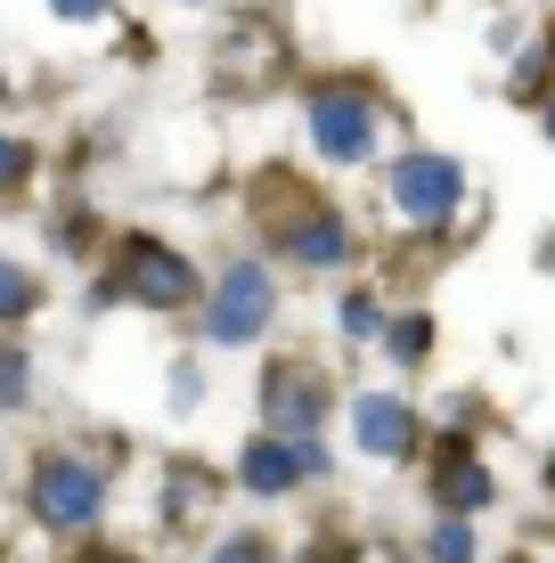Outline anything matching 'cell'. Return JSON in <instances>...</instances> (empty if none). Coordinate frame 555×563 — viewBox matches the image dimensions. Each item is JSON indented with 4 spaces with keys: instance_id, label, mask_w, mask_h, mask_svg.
I'll return each instance as SVG.
<instances>
[{
    "instance_id": "26",
    "label": "cell",
    "mask_w": 555,
    "mask_h": 563,
    "mask_svg": "<svg viewBox=\"0 0 555 563\" xmlns=\"http://www.w3.org/2000/svg\"><path fill=\"white\" fill-rule=\"evenodd\" d=\"M499 563H531V555H499Z\"/></svg>"
},
{
    "instance_id": "8",
    "label": "cell",
    "mask_w": 555,
    "mask_h": 563,
    "mask_svg": "<svg viewBox=\"0 0 555 563\" xmlns=\"http://www.w3.org/2000/svg\"><path fill=\"white\" fill-rule=\"evenodd\" d=\"M352 441L376 465H409V457H425V417L409 409V393H359L352 400Z\"/></svg>"
},
{
    "instance_id": "20",
    "label": "cell",
    "mask_w": 555,
    "mask_h": 563,
    "mask_svg": "<svg viewBox=\"0 0 555 563\" xmlns=\"http://www.w3.org/2000/svg\"><path fill=\"white\" fill-rule=\"evenodd\" d=\"M197 400H204V367L180 360V367H171V409H197Z\"/></svg>"
},
{
    "instance_id": "6",
    "label": "cell",
    "mask_w": 555,
    "mask_h": 563,
    "mask_svg": "<svg viewBox=\"0 0 555 563\" xmlns=\"http://www.w3.org/2000/svg\"><path fill=\"white\" fill-rule=\"evenodd\" d=\"M385 205H392V221H409V229H442V221H457V205H466V164L442 155V147H409L385 172Z\"/></svg>"
},
{
    "instance_id": "5",
    "label": "cell",
    "mask_w": 555,
    "mask_h": 563,
    "mask_svg": "<svg viewBox=\"0 0 555 563\" xmlns=\"http://www.w3.org/2000/svg\"><path fill=\"white\" fill-rule=\"evenodd\" d=\"M278 327V278L270 262H229L213 286H204V343L213 352H237V343H262Z\"/></svg>"
},
{
    "instance_id": "4",
    "label": "cell",
    "mask_w": 555,
    "mask_h": 563,
    "mask_svg": "<svg viewBox=\"0 0 555 563\" xmlns=\"http://www.w3.org/2000/svg\"><path fill=\"white\" fill-rule=\"evenodd\" d=\"M107 295H123L140 310H188V302H204V269L164 238H123L107 262Z\"/></svg>"
},
{
    "instance_id": "12",
    "label": "cell",
    "mask_w": 555,
    "mask_h": 563,
    "mask_svg": "<svg viewBox=\"0 0 555 563\" xmlns=\"http://www.w3.org/2000/svg\"><path fill=\"white\" fill-rule=\"evenodd\" d=\"M385 352L400 367H425L433 360V310H400V319H385Z\"/></svg>"
},
{
    "instance_id": "1",
    "label": "cell",
    "mask_w": 555,
    "mask_h": 563,
    "mask_svg": "<svg viewBox=\"0 0 555 563\" xmlns=\"http://www.w3.org/2000/svg\"><path fill=\"white\" fill-rule=\"evenodd\" d=\"M262 221H270V245L278 262L295 269H343L352 262V221H343V205H319L302 180H286V172H262Z\"/></svg>"
},
{
    "instance_id": "25",
    "label": "cell",
    "mask_w": 555,
    "mask_h": 563,
    "mask_svg": "<svg viewBox=\"0 0 555 563\" xmlns=\"http://www.w3.org/2000/svg\"><path fill=\"white\" fill-rule=\"evenodd\" d=\"M547 490H555V457H547Z\"/></svg>"
},
{
    "instance_id": "14",
    "label": "cell",
    "mask_w": 555,
    "mask_h": 563,
    "mask_svg": "<svg viewBox=\"0 0 555 563\" xmlns=\"http://www.w3.org/2000/svg\"><path fill=\"white\" fill-rule=\"evenodd\" d=\"M335 327H343V343H376V335H385V302H376L368 286H343Z\"/></svg>"
},
{
    "instance_id": "24",
    "label": "cell",
    "mask_w": 555,
    "mask_h": 563,
    "mask_svg": "<svg viewBox=\"0 0 555 563\" xmlns=\"http://www.w3.org/2000/svg\"><path fill=\"white\" fill-rule=\"evenodd\" d=\"M0 99H9V66H0Z\"/></svg>"
},
{
    "instance_id": "16",
    "label": "cell",
    "mask_w": 555,
    "mask_h": 563,
    "mask_svg": "<svg viewBox=\"0 0 555 563\" xmlns=\"http://www.w3.org/2000/svg\"><path fill=\"white\" fill-rule=\"evenodd\" d=\"M204 563H286V555H278L270 531H229V539H213V555H204Z\"/></svg>"
},
{
    "instance_id": "9",
    "label": "cell",
    "mask_w": 555,
    "mask_h": 563,
    "mask_svg": "<svg viewBox=\"0 0 555 563\" xmlns=\"http://www.w3.org/2000/svg\"><path fill=\"white\" fill-rule=\"evenodd\" d=\"M328 450H319V441H278V433H254L237 450V482L254 498H286V490H302V482H319L328 474Z\"/></svg>"
},
{
    "instance_id": "19",
    "label": "cell",
    "mask_w": 555,
    "mask_h": 563,
    "mask_svg": "<svg viewBox=\"0 0 555 563\" xmlns=\"http://www.w3.org/2000/svg\"><path fill=\"white\" fill-rule=\"evenodd\" d=\"M213 490H221V482H213V474H197V465H180V474H171V498H164V515H171V522H180L188 507H197V498H213Z\"/></svg>"
},
{
    "instance_id": "7",
    "label": "cell",
    "mask_w": 555,
    "mask_h": 563,
    "mask_svg": "<svg viewBox=\"0 0 555 563\" xmlns=\"http://www.w3.org/2000/svg\"><path fill=\"white\" fill-rule=\"evenodd\" d=\"M328 417H335V393H328V376H319L311 360H278L270 376H262V433L319 441V433H328Z\"/></svg>"
},
{
    "instance_id": "11",
    "label": "cell",
    "mask_w": 555,
    "mask_h": 563,
    "mask_svg": "<svg viewBox=\"0 0 555 563\" xmlns=\"http://www.w3.org/2000/svg\"><path fill=\"white\" fill-rule=\"evenodd\" d=\"M507 90H514L523 107H547V99H555V33H540V42H523V49H514Z\"/></svg>"
},
{
    "instance_id": "21",
    "label": "cell",
    "mask_w": 555,
    "mask_h": 563,
    "mask_svg": "<svg viewBox=\"0 0 555 563\" xmlns=\"http://www.w3.org/2000/svg\"><path fill=\"white\" fill-rule=\"evenodd\" d=\"M49 16H66V25H99V16H114V0H49Z\"/></svg>"
},
{
    "instance_id": "15",
    "label": "cell",
    "mask_w": 555,
    "mask_h": 563,
    "mask_svg": "<svg viewBox=\"0 0 555 563\" xmlns=\"http://www.w3.org/2000/svg\"><path fill=\"white\" fill-rule=\"evenodd\" d=\"M33 302H42V278H33L16 254H0V327H16V319H33Z\"/></svg>"
},
{
    "instance_id": "3",
    "label": "cell",
    "mask_w": 555,
    "mask_h": 563,
    "mask_svg": "<svg viewBox=\"0 0 555 563\" xmlns=\"http://www.w3.org/2000/svg\"><path fill=\"white\" fill-rule=\"evenodd\" d=\"M302 131H311V155L319 164H368L376 140H385V107H376L368 82H319L302 99Z\"/></svg>"
},
{
    "instance_id": "13",
    "label": "cell",
    "mask_w": 555,
    "mask_h": 563,
    "mask_svg": "<svg viewBox=\"0 0 555 563\" xmlns=\"http://www.w3.org/2000/svg\"><path fill=\"white\" fill-rule=\"evenodd\" d=\"M482 555V522H466V515H442L425 531V563H474Z\"/></svg>"
},
{
    "instance_id": "22",
    "label": "cell",
    "mask_w": 555,
    "mask_h": 563,
    "mask_svg": "<svg viewBox=\"0 0 555 563\" xmlns=\"http://www.w3.org/2000/svg\"><path fill=\"white\" fill-rule=\"evenodd\" d=\"M540 131H547V140H555V99H547V107H540Z\"/></svg>"
},
{
    "instance_id": "18",
    "label": "cell",
    "mask_w": 555,
    "mask_h": 563,
    "mask_svg": "<svg viewBox=\"0 0 555 563\" xmlns=\"http://www.w3.org/2000/svg\"><path fill=\"white\" fill-rule=\"evenodd\" d=\"M33 400V360L16 343H0V409H25Z\"/></svg>"
},
{
    "instance_id": "17",
    "label": "cell",
    "mask_w": 555,
    "mask_h": 563,
    "mask_svg": "<svg viewBox=\"0 0 555 563\" xmlns=\"http://www.w3.org/2000/svg\"><path fill=\"white\" fill-rule=\"evenodd\" d=\"M25 180H33V140L25 131H0V205H9Z\"/></svg>"
},
{
    "instance_id": "2",
    "label": "cell",
    "mask_w": 555,
    "mask_h": 563,
    "mask_svg": "<svg viewBox=\"0 0 555 563\" xmlns=\"http://www.w3.org/2000/svg\"><path fill=\"white\" fill-rule=\"evenodd\" d=\"M25 507H33V522L57 531V539L99 531V515H107V474H99V457H82V450H42V457H33V474H25Z\"/></svg>"
},
{
    "instance_id": "10",
    "label": "cell",
    "mask_w": 555,
    "mask_h": 563,
    "mask_svg": "<svg viewBox=\"0 0 555 563\" xmlns=\"http://www.w3.org/2000/svg\"><path fill=\"white\" fill-rule=\"evenodd\" d=\"M490 498H499V482H490V465L474 457L466 441H449V450L433 457V507H442V515H466V522H474V515L490 507Z\"/></svg>"
},
{
    "instance_id": "23",
    "label": "cell",
    "mask_w": 555,
    "mask_h": 563,
    "mask_svg": "<svg viewBox=\"0 0 555 563\" xmlns=\"http://www.w3.org/2000/svg\"><path fill=\"white\" fill-rule=\"evenodd\" d=\"M540 262H547V269H555V238H547V245H540Z\"/></svg>"
}]
</instances>
